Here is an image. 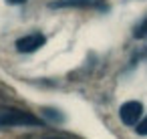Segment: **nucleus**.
Masks as SVG:
<instances>
[{"label": "nucleus", "mask_w": 147, "mask_h": 139, "mask_svg": "<svg viewBox=\"0 0 147 139\" xmlns=\"http://www.w3.org/2000/svg\"><path fill=\"white\" fill-rule=\"evenodd\" d=\"M0 127H45V121L30 111L16 107H0Z\"/></svg>", "instance_id": "f257e3e1"}, {"label": "nucleus", "mask_w": 147, "mask_h": 139, "mask_svg": "<svg viewBox=\"0 0 147 139\" xmlns=\"http://www.w3.org/2000/svg\"><path fill=\"white\" fill-rule=\"evenodd\" d=\"M49 8H95V10H109V4L103 0H53Z\"/></svg>", "instance_id": "f03ea898"}, {"label": "nucleus", "mask_w": 147, "mask_h": 139, "mask_svg": "<svg viewBox=\"0 0 147 139\" xmlns=\"http://www.w3.org/2000/svg\"><path fill=\"white\" fill-rule=\"evenodd\" d=\"M47 43V36L40 34V32H30V34H24L16 40V51L22 53V55H30V53H36L40 47H45Z\"/></svg>", "instance_id": "7ed1b4c3"}, {"label": "nucleus", "mask_w": 147, "mask_h": 139, "mask_svg": "<svg viewBox=\"0 0 147 139\" xmlns=\"http://www.w3.org/2000/svg\"><path fill=\"white\" fill-rule=\"evenodd\" d=\"M141 115H143V105H141V101H127V103H123V105L119 107V117H121V121H123L125 125H129V127H133V125L141 119Z\"/></svg>", "instance_id": "20e7f679"}, {"label": "nucleus", "mask_w": 147, "mask_h": 139, "mask_svg": "<svg viewBox=\"0 0 147 139\" xmlns=\"http://www.w3.org/2000/svg\"><path fill=\"white\" fill-rule=\"evenodd\" d=\"M42 115H45L49 121H53V123H63V121H65V115L59 113L57 109H42Z\"/></svg>", "instance_id": "39448f33"}, {"label": "nucleus", "mask_w": 147, "mask_h": 139, "mask_svg": "<svg viewBox=\"0 0 147 139\" xmlns=\"http://www.w3.org/2000/svg\"><path fill=\"white\" fill-rule=\"evenodd\" d=\"M133 36H135V38H147V16H145V18L135 26Z\"/></svg>", "instance_id": "423d86ee"}, {"label": "nucleus", "mask_w": 147, "mask_h": 139, "mask_svg": "<svg viewBox=\"0 0 147 139\" xmlns=\"http://www.w3.org/2000/svg\"><path fill=\"white\" fill-rule=\"evenodd\" d=\"M135 125H137V127H135V131H137L139 135H147V117H145V119H141V121H137Z\"/></svg>", "instance_id": "0eeeda50"}, {"label": "nucleus", "mask_w": 147, "mask_h": 139, "mask_svg": "<svg viewBox=\"0 0 147 139\" xmlns=\"http://www.w3.org/2000/svg\"><path fill=\"white\" fill-rule=\"evenodd\" d=\"M28 139H65V137H57V135H36V137H28Z\"/></svg>", "instance_id": "6e6552de"}, {"label": "nucleus", "mask_w": 147, "mask_h": 139, "mask_svg": "<svg viewBox=\"0 0 147 139\" xmlns=\"http://www.w3.org/2000/svg\"><path fill=\"white\" fill-rule=\"evenodd\" d=\"M6 2H8V4H24L26 0H6Z\"/></svg>", "instance_id": "1a4fd4ad"}, {"label": "nucleus", "mask_w": 147, "mask_h": 139, "mask_svg": "<svg viewBox=\"0 0 147 139\" xmlns=\"http://www.w3.org/2000/svg\"><path fill=\"white\" fill-rule=\"evenodd\" d=\"M143 55H145V57H147V45H145V49H143Z\"/></svg>", "instance_id": "9d476101"}]
</instances>
